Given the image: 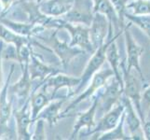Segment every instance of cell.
Masks as SVG:
<instances>
[{
	"label": "cell",
	"instance_id": "1",
	"mask_svg": "<svg viewBox=\"0 0 150 140\" xmlns=\"http://www.w3.org/2000/svg\"><path fill=\"white\" fill-rule=\"evenodd\" d=\"M122 72L124 84L123 95L132 101L143 122L144 120V113L142 108V96L143 88L146 80H144V77H141V75L136 70L132 69L131 71H127L124 64L122 66Z\"/></svg>",
	"mask_w": 150,
	"mask_h": 140
},
{
	"label": "cell",
	"instance_id": "2",
	"mask_svg": "<svg viewBox=\"0 0 150 140\" xmlns=\"http://www.w3.org/2000/svg\"><path fill=\"white\" fill-rule=\"evenodd\" d=\"M123 31L117 32V34L114 35L112 38H107L105 43L103 45H102L101 47H99V48H98L94 53H92V56L91 57L89 62H88V64L85 67L83 73H82V75L80 76V79H81L80 84L73 92L72 96L76 95V93H79L81 91L82 88H83L88 82L92 79V77H93L98 71L101 70L102 66L103 65V64H105V62L106 60V50L108 48V46H109V44L114 39L118 38V37H120V36L123 33Z\"/></svg>",
	"mask_w": 150,
	"mask_h": 140
},
{
	"label": "cell",
	"instance_id": "3",
	"mask_svg": "<svg viewBox=\"0 0 150 140\" xmlns=\"http://www.w3.org/2000/svg\"><path fill=\"white\" fill-rule=\"evenodd\" d=\"M112 76H114V72L111 69V67H109V68H103L98 71L97 73L92 77V79L91 80V83L86 88V90L82 92L81 95L77 96L75 100L72 101L69 104L68 107L62 111L61 113L62 119L70 116V112L73 111L77 105H79L80 103L93 96L98 91H100L102 88L105 86L106 81L109 80Z\"/></svg>",
	"mask_w": 150,
	"mask_h": 140
},
{
	"label": "cell",
	"instance_id": "4",
	"mask_svg": "<svg viewBox=\"0 0 150 140\" xmlns=\"http://www.w3.org/2000/svg\"><path fill=\"white\" fill-rule=\"evenodd\" d=\"M59 29H65L68 31L71 36V46L77 47L82 50L91 53H93L95 51L90 38V27L82 24L71 23L61 18Z\"/></svg>",
	"mask_w": 150,
	"mask_h": 140
},
{
	"label": "cell",
	"instance_id": "5",
	"mask_svg": "<svg viewBox=\"0 0 150 140\" xmlns=\"http://www.w3.org/2000/svg\"><path fill=\"white\" fill-rule=\"evenodd\" d=\"M93 17L94 12L92 0H74L73 7L61 18L71 23L82 24L90 27Z\"/></svg>",
	"mask_w": 150,
	"mask_h": 140
},
{
	"label": "cell",
	"instance_id": "6",
	"mask_svg": "<svg viewBox=\"0 0 150 140\" xmlns=\"http://www.w3.org/2000/svg\"><path fill=\"white\" fill-rule=\"evenodd\" d=\"M15 65H11L9 74L7 77L5 84L0 91V138L9 132V122L11 115H13L12 99L8 100V92L10 80L14 73Z\"/></svg>",
	"mask_w": 150,
	"mask_h": 140
},
{
	"label": "cell",
	"instance_id": "7",
	"mask_svg": "<svg viewBox=\"0 0 150 140\" xmlns=\"http://www.w3.org/2000/svg\"><path fill=\"white\" fill-rule=\"evenodd\" d=\"M57 34H58V29H55L54 33L51 34L47 38V45L50 48L51 51L58 56L63 66L65 67L77 55L83 53L84 50L77 48V47L71 46L70 43H67V41H63L59 39L58 37H57Z\"/></svg>",
	"mask_w": 150,
	"mask_h": 140
},
{
	"label": "cell",
	"instance_id": "8",
	"mask_svg": "<svg viewBox=\"0 0 150 140\" xmlns=\"http://www.w3.org/2000/svg\"><path fill=\"white\" fill-rule=\"evenodd\" d=\"M130 27L131 24L129 25L127 24L123 31L124 38H125L126 51H127V59H126L127 65L125 66V69L127 71H131L132 69H134L141 75V77H144L140 64V58L143 55L144 50L142 46H140L137 43V41L132 37L130 31Z\"/></svg>",
	"mask_w": 150,
	"mask_h": 140
},
{
	"label": "cell",
	"instance_id": "9",
	"mask_svg": "<svg viewBox=\"0 0 150 140\" xmlns=\"http://www.w3.org/2000/svg\"><path fill=\"white\" fill-rule=\"evenodd\" d=\"M124 110H125V106H124L123 102L120 99V101H118L110 110L105 112L103 118H101L99 122L96 123L94 128H92L91 131L85 133V134L86 136H93V134H95V136H99L100 134L112 130L120 122ZM98 136H96L95 139Z\"/></svg>",
	"mask_w": 150,
	"mask_h": 140
},
{
	"label": "cell",
	"instance_id": "10",
	"mask_svg": "<svg viewBox=\"0 0 150 140\" xmlns=\"http://www.w3.org/2000/svg\"><path fill=\"white\" fill-rule=\"evenodd\" d=\"M124 86L118 81L115 76H112L103 86V91L99 93V105L102 109L107 112L120 101L123 95Z\"/></svg>",
	"mask_w": 150,
	"mask_h": 140
},
{
	"label": "cell",
	"instance_id": "11",
	"mask_svg": "<svg viewBox=\"0 0 150 140\" xmlns=\"http://www.w3.org/2000/svg\"><path fill=\"white\" fill-rule=\"evenodd\" d=\"M81 79L80 77H73V76H68L63 73H58L51 75L50 77H49L47 80H45L44 85L47 88L48 90L51 89L50 93L51 96H52L53 99L56 98L57 92H58L60 90L65 89L68 90V95H67V97L72 96V93L76 89L79 85L80 84Z\"/></svg>",
	"mask_w": 150,
	"mask_h": 140
},
{
	"label": "cell",
	"instance_id": "12",
	"mask_svg": "<svg viewBox=\"0 0 150 140\" xmlns=\"http://www.w3.org/2000/svg\"><path fill=\"white\" fill-rule=\"evenodd\" d=\"M29 65H26L22 68V77L21 79L15 83L14 85L9 86V91L12 93V97L16 98L19 108L23 106L25 102H27L30 99V96L34 91L33 89V83L34 81L31 79L30 73H29Z\"/></svg>",
	"mask_w": 150,
	"mask_h": 140
},
{
	"label": "cell",
	"instance_id": "13",
	"mask_svg": "<svg viewBox=\"0 0 150 140\" xmlns=\"http://www.w3.org/2000/svg\"><path fill=\"white\" fill-rule=\"evenodd\" d=\"M121 101L125 106V123L130 132L132 139H144L143 122L133 104L125 95H122Z\"/></svg>",
	"mask_w": 150,
	"mask_h": 140
},
{
	"label": "cell",
	"instance_id": "14",
	"mask_svg": "<svg viewBox=\"0 0 150 140\" xmlns=\"http://www.w3.org/2000/svg\"><path fill=\"white\" fill-rule=\"evenodd\" d=\"M109 33V22L101 13H94V17L90 25V38L91 44L96 50L105 43Z\"/></svg>",
	"mask_w": 150,
	"mask_h": 140
},
{
	"label": "cell",
	"instance_id": "15",
	"mask_svg": "<svg viewBox=\"0 0 150 140\" xmlns=\"http://www.w3.org/2000/svg\"><path fill=\"white\" fill-rule=\"evenodd\" d=\"M13 116L16 121V129L18 139L21 140H29L31 139L30 126L33 122L31 117V107L30 99L23 104V107L14 109L13 108Z\"/></svg>",
	"mask_w": 150,
	"mask_h": 140
},
{
	"label": "cell",
	"instance_id": "16",
	"mask_svg": "<svg viewBox=\"0 0 150 140\" xmlns=\"http://www.w3.org/2000/svg\"><path fill=\"white\" fill-rule=\"evenodd\" d=\"M98 107H99V95H97V96L94 97L91 106L86 111L81 112L77 115L76 121L71 133L70 139H76V136H79V134H80V132L82 131V129L87 128L88 131H91L92 128H94V126L96 125L94 119Z\"/></svg>",
	"mask_w": 150,
	"mask_h": 140
},
{
	"label": "cell",
	"instance_id": "17",
	"mask_svg": "<svg viewBox=\"0 0 150 140\" xmlns=\"http://www.w3.org/2000/svg\"><path fill=\"white\" fill-rule=\"evenodd\" d=\"M92 1H93V12L105 15L109 22V33H108L107 38H110L115 35L113 33L114 29H117V32L124 30L111 0H92Z\"/></svg>",
	"mask_w": 150,
	"mask_h": 140
},
{
	"label": "cell",
	"instance_id": "18",
	"mask_svg": "<svg viewBox=\"0 0 150 140\" xmlns=\"http://www.w3.org/2000/svg\"><path fill=\"white\" fill-rule=\"evenodd\" d=\"M28 67H29L30 77L33 80V81L38 80L39 83L42 84L49 77L60 72L55 67L46 65L42 60L39 59V57L34 51L32 53V55H31Z\"/></svg>",
	"mask_w": 150,
	"mask_h": 140
},
{
	"label": "cell",
	"instance_id": "19",
	"mask_svg": "<svg viewBox=\"0 0 150 140\" xmlns=\"http://www.w3.org/2000/svg\"><path fill=\"white\" fill-rule=\"evenodd\" d=\"M53 100L51 93L48 92L44 83L37 90H35L30 96V107H31V117L33 122H35L39 113L48 104Z\"/></svg>",
	"mask_w": 150,
	"mask_h": 140
},
{
	"label": "cell",
	"instance_id": "20",
	"mask_svg": "<svg viewBox=\"0 0 150 140\" xmlns=\"http://www.w3.org/2000/svg\"><path fill=\"white\" fill-rule=\"evenodd\" d=\"M74 0H46L39 5V9L49 17L61 18L73 7Z\"/></svg>",
	"mask_w": 150,
	"mask_h": 140
},
{
	"label": "cell",
	"instance_id": "21",
	"mask_svg": "<svg viewBox=\"0 0 150 140\" xmlns=\"http://www.w3.org/2000/svg\"><path fill=\"white\" fill-rule=\"evenodd\" d=\"M67 97H59L51 100L47 106H46L42 111L39 113L38 119H43L45 122L49 123L50 127H52L53 125L58 123L62 113V107L64 106V103L65 102ZM35 120V121H37Z\"/></svg>",
	"mask_w": 150,
	"mask_h": 140
},
{
	"label": "cell",
	"instance_id": "22",
	"mask_svg": "<svg viewBox=\"0 0 150 140\" xmlns=\"http://www.w3.org/2000/svg\"><path fill=\"white\" fill-rule=\"evenodd\" d=\"M117 39H114L109 44V46H108V48L106 50V61L108 62V64L110 65V67L114 72L115 77L124 86L123 72H122V66H123L124 62H121V59H120V53H118V49L116 43Z\"/></svg>",
	"mask_w": 150,
	"mask_h": 140
},
{
	"label": "cell",
	"instance_id": "23",
	"mask_svg": "<svg viewBox=\"0 0 150 140\" xmlns=\"http://www.w3.org/2000/svg\"><path fill=\"white\" fill-rule=\"evenodd\" d=\"M0 38H1L4 42L13 44L16 49L20 48L22 45L29 44L31 43V38L24 37V36H21L16 33H14L13 31L8 29L5 25L0 23Z\"/></svg>",
	"mask_w": 150,
	"mask_h": 140
},
{
	"label": "cell",
	"instance_id": "24",
	"mask_svg": "<svg viewBox=\"0 0 150 140\" xmlns=\"http://www.w3.org/2000/svg\"><path fill=\"white\" fill-rule=\"evenodd\" d=\"M124 124H125V110L120 118L117 125L113 128L112 130L100 134L96 139L97 140H128L131 139V136H127L124 133Z\"/></svg>",
	"mask_w": 150,
	"mask_h": 140
},
{
	"label": "cell",
	"instance_id": "25",
	"mask_svg": "<svg viewBox=\"0 0 150 140\" xmlns=\"http://www.w3.org/2000/svg\"><path fill=\"white\" fill-rule=\"evenodd\" d=\"M125 19L130 23L135 24L150 38V15H135L127 12Z\"/></svg>",
	"mask_w": 150,
	"mask_h": 140
},
{
	"label": "cell",
	"instance_id": "26",
	"mask_svg": "<svg viewBox=\"0 0 150 140\" xmlns=\"http://www.w3.org/2000/svg\"><path fill=\"white\" fill-rule=\"evenodd\" d=\"M128 10L135 15H150V0H131Z\"/></svg>",
	"mask_w": 150,
	"mask_h": 140
},
{
	"label": "cell",
	"instance_id": "27",
	"mask_svg": "<svg viewBox=\"0 0 150 140\" xmlns=\"http://www.w3.org/2000/svg\"><path fill=\"white\" fill-rule=\"evenodd\" d=\"M113 7L115 9L116 12L120 21V24L122 28H125L127 24H125V15L128 12V4L131 2V0H111Z\"/></svg>",
	"mask_w": 150,
	"mask_h": 140
},
{
	"label": "cell",
	"instance_id": "28",
	"mask_svg": "<svg viewBox=\"0 0 150 140\" xmlns=\"http://www.w3.org/2000/svg\"><path fill=\"white\" fill-rule=\"evenodd\" d=\"M37 125L34 130V133L31 134L32 140H45L47 139L46 136V129H45V121L43 119H38Z\"/></svg>",
	"mask_w": 150,
	"mask_h": 140
},
{
	"label": "cell",
	"instance_id": "29",
	"mask_svg": "<svg viewBox=\"0 0 150 140\" xmlns=\"http://www.w3.org/2000/svg\"><path fill=\"white\" fill-rule=\"evenodd\" d=\"M3 58L6 60H13L17 61V49L13 44L8 43L6 48H3L2 51Z\"/></svg>",
	"mask_w": 150,
	"mask_h": 140
},
{
	"label": "cell",
	"instance_id": "30",
	"mask_svg": "<svg viewBox=\"0 0 150 140\" xmlns=\"http://www.w3.org/2000/svg\"><path fill=\"white\" fill-rule=\"evenodd\" d=\"M143 131L144 139L150 140V107L147 108V113L144 114V120L143 122Z\"/></svg>",
	"mask_w": 150,
	"mask_h": 140
},
{
	"label": "cell",
	"instance_id": "31",
	"mask_svg": "<svg viewBox=\"0 0 150 140\" xmlns=\"http://www.w3.org/2000/svg\"><path fill=\"white\" fill-rule=\"evenodd\" d=\"M4 41L0 38V91H1L2 87L4 86L5 82H3V69H2V59H3V55H2V51L4 48Z\"/></svg>",
	"mask_w": 150,
	"mask_h": 140
},
{
	"label": "cell",
	"instance_id": "32",
	"mask_svg": "<svg viewBox=\"0 0 150 140\" xmlns=\"http://www.w3.org/2000/svg\"><path fill=\"white\" fill-rule=\"evenodd\" d=\"M142 103L146 105L148 108L150 107V85L144 90L143 96H142Z\"/></svg>",
	"mask_w": 150,
	"mask_h": 140
},
{
	"label": "cell",
	"instance_id": "33",
	"mask_svg": "<svg viewBox=\"0 0 150 140\" xmlns=\"http://www.w3.org/2000/svg\"><path fill=\"white\" fill-rule=\"evenodd\" d=\"M25 1H28V2H35V3H37V4L40 5L42 2L46 1V0H20V1H18V2H25ZM15 3H17V2H15Z\"/></svg>",
	"mask_w": 150,
	"mask_h": 140
},
{
	"label": "cell",
	"instance_id": "34",
	"mask_svg": "<svg viewBox=\"0 0 150 140\" xmlns=\"http://www.w3.org/2000/svg\"><path fill=\"white\" fill-rule=\"evenodd\" d=\"M18 1H20V0H12V2H13V3H15V2H18Z\"/></svg>",
	"mask_w": 150,
	"mask_h": 140
}]
</instances>
